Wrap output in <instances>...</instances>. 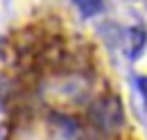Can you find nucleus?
Masks as SVG:
<instances>
[{
  "label": "nucleus",
  "instance_id": "obj_1",
  "mask_svg": "<svg viewBox=\"0 0 147 140\" xmlns=\"http://www.w3.org/2000/svg\"><path fill=\"white\" fill-rule=\"evenodd\" d=\"M91 118H93V122H97L100 127H118V124H122V106L113 97L102 100L91 111Z\"/></svg>",
  "mask_w": 147,
  "mask_h": 140
},
{
  "label": "nucleus",
  "instance_id": "obj_2",
  "mask_svg": "<svg viewBox=\"0 0 147 140\" xmlns=\"http://www.w3.org/2000/svg\"><path fill=\"white\" fill-rule=\"evenodd\" d=\"M147 45V27L145 25H134L129 30V59L138 61V57L145 52Z\"/></svg>",
  "mask_w": 147,
  "mask_h": 140
},
{
  "label": "nucleus",
  "instance_id": "obj_3",
  "mask_svg": "<svg viewBox=\"0 0 147 140\" xmlns=\"http://www.w3.org/2000/svg\"><path fill=\"white\" fill-rule=\"evenodd\" d=\"M75 7L79 9V14L84 18H91L95 14H100V9H102V0H73Z\"/></svg>",
  "mask_w": 147,
  "mask_h": 140
},
{
  "label": "nucleus",
  "instance_id": "obj_4",
  "mask_svg": "<svg viewBox=\"0 0 147 140\" xmlns=\"http://www.w3.org/2000/svg\"><path fill=\"white\" fill-rule=\"evenodd\" d=\"M136 86H138L143 100H145V106H147V75H138V77H136Z\"/></svg>",
  "mask_w": 147,
  "mask_h": 140
}]
</instances>
